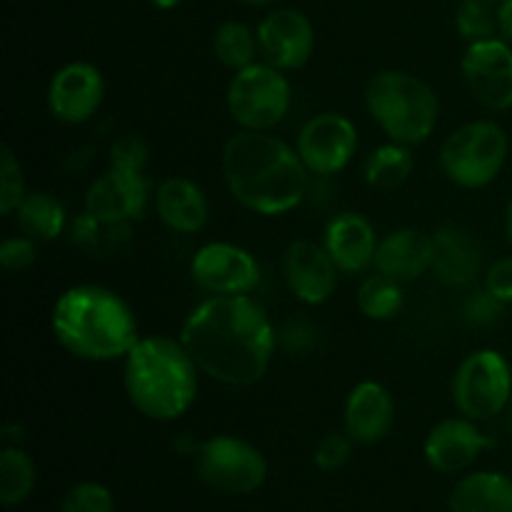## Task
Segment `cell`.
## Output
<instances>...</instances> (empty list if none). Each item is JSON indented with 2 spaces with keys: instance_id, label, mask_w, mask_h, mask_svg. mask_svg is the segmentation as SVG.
<instances>
[{
  "instance_id": "cell-11",
  "label": "cell",
  "mask_w": 512,
  "mask_h": 512,
  "mask_svg": "<svg viewBox=\"0 0 512 512\" xmlns=\"http://www.w3.org/2000/svg\"><path fill=\"white\" fill-rule=\"evenodd\" d=\"M150 185L140 170L113 168L90 183L85 193V213L108 228H125L145 215Z\"/></svg>"
},
{
  "instance_id": "cell-15",
  "label": "cell",
  "mask_w": 512,
  "mask_h": 512,
  "mask_svg": "<svg viewBox=\"0 0 512 512\" xmlns=\"http://www.w3.org/2000/svg\"><path fill=\"white\" fill-rule=\"evenodd\" d=\"M105 98L103 73L93 63L73 60L55 70L48 85V110L65 125H80L93 118Z\"/></svg>"
},
{
  "instance_id": "cell-30",
  "label": "cell",
  "mask_w": 512,
  "mask_h": 512,
  "mask_svg": "<svg viewBox=\"0 0 512 512\" xmlns=\"http://www.w3.org/2000/svg\"><path fill=\"white\" fill-rule=\"evenodd\" d=\"M495 25H498V18L493 20L488 3L483 0H463L455 13V28L460 38L468 40V45L495 38Z\"/></svg>"
},
{
  "instance_id": "cell-22",
  "label": "cell",
  "mask_w": 512,
  "mask_h": 512,
  "mask_svg": "<svg viewBox=\"0 0 512 512\" xmlns=\"http://www.w3.org/2000/svg\"><path fill=\"white\" fill-rule=\"evenodd\" d=\"M160 223L178 235H195L208 225V198L190 178H168L155 190Z\"/></svg>"
},
{
  "instance_id": "cell-18",
  "label": "cell",
  "mask_w": 512,
  "mask_h": 512,
  "mask_svg": "<svg viewBox=\"0 0 512 512\" xmlns=\"http://www.w3.org/2000/svg\"><path fill=\"white\" fill-rule=\"evenodd\" d=\"M378 235L373 223L360 213H340L325 225L323 245L335 260L340 273L355 275L368 270L375 263Z\"/></svg>"
},
{
  "instance_id": "cell-1",
  "label": "cell",
  "mask_w": 512,
  "mask_h": 512,
  "mask_svg": "<svg viewBox=\"0 0 512 512\" xmlns=\"http://www.w3.org/2000/svg\"><path fill=\"white\" fill-rule=\"evenodd\" d=\"M178 338L200 373L230 388L260 383L278 348L273 320L253 295H210L190 310Z\"/></svg>"
},
{
  "instance_id": "cell-41",
  "label": "cell",
  "mask_w": 512,
  "mask_h": 512,
  "mask_svg": "<svg viewBox=\"0 0 512 512\" xmlns=\"http://www.w3.org/2000/svg\"><path fill=\"white\" fill-rule=\"evenodd\" d=\"M240 3L250 5V8H260V5H273L278 3V0H240Z\"/></svg>"
},
{
  "instance_id": "cell-17",
  "label": "cell",
  "mask_w": 512,
  "mask_h": 512,
  "mask_svg": "<svg viewBox=\"0 0 512 512\" xmlns=\"http://www.w3.org/2000/svg\"><path fill=\"white\" fill-rule=\"evenodd\" d=\"M490 445V438L468 418L440 420L428 433L423 445L425 460L438 473H460L478 460Z\"/></svg>"
},
{
  "instance_id": "cell-8",
  "label": "cell",
  "mask_w": 512,
  "mask_h": 512,
  "mask_svg": "<svg viewBox=\"0 0 512 512\" xmlns=\"http://www.w3.org/2000/svg\"><path fill=\"white\" fill-rule=\"evenodd\" d=\"M453 403L463 418L483 423L500 415L512 395V368L503 353L483 348L470 353L453 375Z\"/></svg>"
},
{
  "instance_id": "cell-23",
  "label": "cell",
  "mask_w": 512,
  "mask_h": 512,
  "mask_svg": "<svg viewBox=\"0 0 512 512\" xmlns=\"http://www.w3.org/2000/svg\"><path fill=\"white\" fill-rule=\"evenodd\" d=\"M450 512H512V478L490 470L465 475L450 493Z\"/></svg>"
},
{
  "instance_id": "cell-13",
  "label": "cell",
  "mask_w": 512,
  "mask_h": 512,
  "mask_svg": "<svg viewBox=\"0 0 512 512\" xmlns=\"http://www.w3.org/2000/svg\"><path fill=\"white\" fill-rule=\"evenodd\" d=\"M195 285L208 295H250L260 285V265L245 248L208 243L190 260Z\"/></svg>"
},
{
  "instance_id": "cell-20",
  "label": "cell",
  "mask_w": 512,
  "mask_h": 512,
  "mask_svg": "<svg viewBox=\"0 0 512 512\" xmlns=\"http://www.w3.org/2000/svg\"><path fill=\"white\" fill-rule=\"evenodd\" d=\"M375 273L398 283H413L433 270V235L418 228H400L380 238L375 250Z\"/></svg>"
},
{
  "instance_id": "cell-12",
  "label": "cell",
  "mask_w": 512,
  "mask_h": 512,
  "mask_svg": "<svg viewBox=\"0 0 512 512\" xmlns=\"http://www.w3.org/2000/svg\"><path fill=\"white\" fill-rule=\"evenodd\" d=\"M460 70L468 90L483 108H512V45L508 40L488 38L470 43Z\"/></svg>"
},
{
  "instance_id": "cell-3",
  "label": "cell",
  "mask_w": 512,
  "mask_h": 512,
  "mask_svg": "<svg viewBox=\"0 0 512 512\" xmlns=\"http://www.w3.org/2000/svg\"><path fill=\"white\" fill-rule=\"evenodd\" d=\"M50 328L60 348L88 363L125 358L140 340L138 320L123 295L105 285H73L53 305Z\"/></svg>"
},
{
  "instance_id": "cell-9",
  "label": "cell",
  "mask_w": 512,
  "mask_h": 512,
  "mask_svg": "<svg viewBox=\"0 0 512 512\" xmlns=\"http://www.w3.org/2000/svg\"><path fill=\"white\" fill-rule=\"evenodd\" d=\"M195 473L208 488L225 495H250L268 478L265 455L248 440L215 435L195 453Z\"/></svg>"
},
{
  "instance_id": "cell-42",
  "label": "cell",
  "mask_w": 512,
  "mask_h": 512,
  "mask_svg": "<svg viewBox=\"0 0 512 512\" xmlns=\"http://www.w3.org/2000/svg\"><path fill=\"white\" fill-rule=\"evenodd\" d=\"M483 3H488V5H493V3H503V0H483Z\"/></svg>"
},
{
  "instance_id": "cell-33",
  "label": "cell",
  "mask_w": 512,
  "mask_h": 512,
  "mask_svg": "<svg viewBox=\"0 0 512 512\" xmlns=\"http://www.w3.org/2000/svg\"><path fill=\"white\" fill-rule=\"evenodd\" d=\"M35 260H38V248H35V240L30 235H10L0 243V265L8 273L28 270Z\"/></svg>"
},
{
  "instance_id": "cell-24",
  "label": "cell",
  "mask_w": 512,
  "mask_h": 512,
  "mask_svg": "<svg viewBox=\"0 0 512 512\" xmlns=\"http://www.w3.org/2000/svg\"><path fill=\"white\" fill-rule=\"evenodd\" d=\"M413 165L415 160L410 153V145L390 140L365 158V183L375 190H383V193H393L400 185L408 183V178L413 175Z\"/></svg>"
},
{
  "instance_id": "cell-31",
  "label": "cell",
  "mask_w": 512,
  "mask_h": 512,
  "mask_svg": "<svg viewBox=\"0 0 512 512\" xmlns=\"http://www.w3.org/2000/svg\"><path fill=\"white\" fill-rule=\"evenodd\" d=\"M115 500L105 485L93 483H78L63 495L60 500V512H113Z\"/></svg>"
},
{
  "instance_id": "cell-32",
  "label": "cell",
  "mask_w": 512,
  "mask_h": 512,
  "mask_svg": "<svg viewBox=\"0 0 512 512\" xmlns=\"http://www.w3.org/2000/svg\"><path fill=\"white\" fill-rule=\"evenodd\" d=\"M353 455V438L348 433L340 435V433H328L323 440L318 443L315 448V465L325 473H335V470L345 468Z\"/></svg>"
},
{
  "instance_id": "cell-2",
  "label": "cell",
  "mask_w": 512,
  "mask_h": 512,
  "mask_svg": "<svg viewBox=\"0 0 512 512\" xmlns=\"http://www.w3.org/2000/svg\"><path fill=\"white\" fill-rule=\"evenodd\" d=\"M225 185L243 208L258 215H283L308 195L310 173L298 150L278 135L240 130L220 155Z\"/></svg>"
},
{
  "instance_id": "cell-5",
  "label": "cell",
  "mask_w": 512,
  "mask_h": 512,
  "mask_svg": "<svg viewBox=\"0 0 512 512\" xmlns=\"http://www.w3.org/2000/svg\"><path fill=\"white\" fill-rule=\"evenodd\" d=\"M365 105L393 143L420 145L435 133L440 100L418 75L380 70L365 85Z\"/></svg>"
},
{
  "instance_id": "cell-21",
  "label": "cell",
  "mask_w": 512,
  "mask_h": 512,
  "mask_svg": "<svg viewBox=\"0 0 512 512\" xmlns=\"http://www.w3.org/2000/svg\"><path fill=\"white\" fill-rule=\"evenodd\" d=\"M483 270V248L463 228L445 225L433 233V270L430 273L450 288L470 285Z\"/></svg>"
},
{
  "instance_id": "cell-38",
  "label": "cell",
  "mask_w": 512,
  "mask_h": 512,
  "mask_svg": "<svg viewBox=\"0 0 512 512\" xmlns=\"http://www.w3.org/2000/svg\"><path fill=\"white\" fill-rule=\"evenodd\" d=\"M148 3L158 10H173V8H178L183 0H148Z\"/></svg>"
},
{
  "instance_id": "cell-27",
  "label": "cell",
  "mask_w": 512,
  "mask_h": 512,
  "mask_svg": "<svg viewBox=\"0 0 512 512\" xmlns=\"http://www.w3.org/2000/svg\"><path fill=\"white\" fill-rule=\"evenodd\" d=\"M38 470H35L33 458L25 450L8 445L0 453V503L5 508L25 503L28 495L33 493Z\"/></svg>"
},
{
  "instance_id": "cell-14",
  "label": "cell",
  "mask_w": 512,
  "mask_h": 512,
  "mask_svg": "<svg viewBox=\"0 0 512 512\" xmlns=\"http://www.w3.org/2000/svg\"><path fill=\"white\" fill-rule=\"evenodd\" d=\"M263 63L283 70H300L315 50V28L300 10L275 8L255 28Z\"/></svg>"
},
{
  "instance_id": "cell-26",
  "label": "cell",
  "mask_w": 512,
  "mask_h": 512,
  "mask_svg": "<svg viewBox=\"0 0 512 512\" xmlns=\"http://www.w3.org/2000/svg\"><path fill=\"white\" fill-rule=\"evenodd\" d=\"M213 53L220 65H225L228 70L238 73V70L258 63V35H255V30H250L248 25L240 23V20H228V23H223L215 30Z\"/></svg>"
},
{
  "instance_id": "cell-6",
  "label": "cell",
  "mask_w": 512,
  "mask_h": 512,
  "mask_svg": "<svg viewBox=\"0 0 512 512\" xmlns=\"http://www.w3.org/2000/svg\"><path fill=\"white\" fill-rule=\"evenodd\" d=\"M508 135L493 120L460 125L440 145V168L450 183L478 190L493 183L508 160Z\"/></svg>"
},
{
  "instance_id": "cell-19",
  "label": "cell",
  "mask_w": 512,
  "mask_h": 512,
  "mask_svg": "<svg viewBox=\"0 0 512 512\" xmlns=\"http://www.w3.org/2000/svg\"><path fill=\"white\" fill-rule=\"evenodd\" d=\"M395 420L393 395L375 380H363L345 400V433L353 443L373 445L390 433Z\"/></svg>"
},
{
  "instance_id": "cell-36",
  "label": "cell",
  "mask_w": 512,
  "mask_h": 512,
  "mask_svg": "<svg viewBox=\"0 0 512 512\" xmlns=\"http://www.w3.org/2000/svg\"><path fill=\"white\" fill-rule=\"evenodd\" d=\"M485 288L505 305L512 303V258H503L490 265V270L485 273Z\"/></svg>"
},
{
  "instance_id": "cell-4",
  "label": "cell",
  "mask_w": 512,
  "mask_h": 512,
  "mask_svg": "<svg viewBox=\"0 0 512 512\" xmlns=\"http://www.w3.org/2000/svg\"><path fill=\"white\" fill-rule=\"evenodd\" d=\"M123 388L143 418L173 423L198 398L200 368L180 338L148 335L123 358Z\"/></svg>"
},
{
  "instance_id": "cell-37",
  "label": "cell",
  "mask_w": 512,
  "mask_h": 512,
  "mask_svg": "<svg viewBox=\"0 0 512 512\" xmlns=\"http://www.w3.org/2000/svg\"><path fill=\"white\" fill-rule=\"evenodd\" d=\"M498 28L500 35L512 45V0H503L498 8Z\"/></svg>"
},
{
  "instance_id": "cell-28",
  "label": "cell",
  "mask_w": 512,
  "mask_h": 512,
  "mask_svg": "<svg viewBox=\"0 0 512 512\" xmlns=\"http://www.w3.org/2000/svg\"><path fill=\"white\" fill-rule=\"evenodd\" d=\"M355 300H358V308L365 318L393 320L405 303L403 283H398V280L388 278L383 273L368 275L360 283Z\"/></svg>"
},
{
  "instance_id": "cell-25",
  "label": "cell",
  "mask_w": 512,
  "mask_h": 512,
  "mask_svg": "<svg viewBox=\"0 0 512 512\" xmlns=\"http://www.w3.org/2000/svg\"><path fill=\"white\" fill-rule=\"evenodd\" d=\"M18 228L33 240H50L60 238L65 230V208L55 195L50 193H28L20 208L15 210Z\"/></svg>"
},
{
  "instance_id": "cell-35",
  "label": "cell",
  "mask_w": 512,
  "mask_h": 512,
  "mask_svg": "<svg viewBox=\"0 0 512 512\" xmlns=\"http://www.w3.org/2000/svg\"><path fill=\"white\" fill-rule=\"evenodd\" d=\"M505 308H508V305H505L503 300H498L488 288H483L475 290V293L465 300L463 313L470 325H493L503 318Z\"/></svg>"
},
{
  "instance_id": "cell-7",
  "label": "cell",
  "mask_w": 512,
  "mask_h": 512,
  "mask_svg": "<svg viewBox=\"0 0 512 512\" xmlns=\"http://www.w3.org/2000/svg\"><path fill=\"white\" fill-rule=\"evenodd\" d=\"M228 113L240 130L270 133L288 115L293 90L283 70L268 63H253L230 78L225 93Z\"/></svg>"
},
{
  "instance_id": "cell-10",
  "label": "cell",
  "mask_w": 512,
  "mask_h": 512,
  "mask_svg": "<svg viewBox=\"0 0 512 512\" xmlns=\"http://www.w3.org/2000/svg\"><path fill=\"white\" fill-rule=\"evenodd\" d=\"M295 150L310 175H318V178L338 175L358 153V130L353 120L343 113L313 115L300 128Z\"/></svg>"
},
{
  "instance_id": "cell-34",
  "label": "cell",
  "mask_w": 512,
  "mask_h": 512,
  "mask_svg": "<svg viewBox=\"0 0 512 512\" xmlns=\"http://www.w3.org/2000/svg\"><path fill=\"white\" fill-rule=\"evenodd\" d=\"M148 163V145L140 135H120L110 148V165L125 170H140L143 173Z\"/></svg>"
},
{
  "instance_id": "cell-16",
  "label": "cell",
  "mask_w": 512,
  "mask_h": 512,
  "mask_svg": "<svg viewBox=\"0 0 512 512\" xmlns=\"http://www.w3.org/2000/svg\"><path fill=\"white\" fill-rule=\"evenodd\" d=\"M283 275L290 293L305 305H323L338 288V265L325 245L313 240H293L283 255Z\"/></svg>"
},
{
  "instance_id": "cell-29",
  "label": "cell",
  "mask_w": 512,
  "mask_h": 512,
  "mask_svg": "<svg viewBox=\"0 0 512 512\" xmlns=\"http://www.w3.org/2000/svg\"><path fill=\"white\" fill-rule=\"evenodd\" d=\"M25 178L20 160L10 150V145L0 148V215H15L25 200Z\"/></svg>"
},
{
  "instance_id": "cell-40",
  "label": "cell",
  "mask_w": 512,
  "mask_h": 512,
  "mask_svg": "<svg viewBox=\"0 0 512 512\" xmlns=\"http://www.w3.org/2000/svg\"><path fill=\"white\" fill-rule=\"evenodd\" d=\"M503 415H505V430H508V433L512 435V395H510V400H508V405H505V410H503Z\"/></svg>"
},
{
  "instance_id": "cell-39",
  "label": "cell",
  "mask_w": 512,
  "mask_h": 512,
  "mask_svg": "<svg viewBox=\"0 0 512 512\" xmlns=\"http://www.w3.org/2000/svg\"><path fill=\"white\" fill-rule=\"evenodd\" d=\"M505 235H508V240L512 245V198H510L508 208H505Z\"/></svg>"
}]
</instances>
